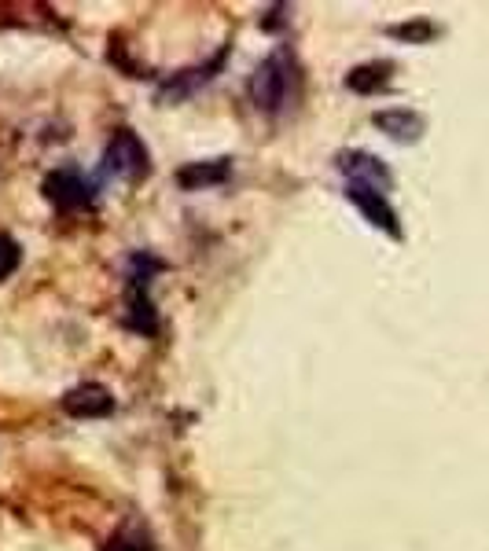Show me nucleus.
<instances>
[{"instance_id":"nucleus-1","label":"nucleus","mask_w":489,"mask_h":551,"mask_svg":"<svg viewBox=\"0 0 489 551\" xmlns=\"http://www.w3.org/2000/svg\"><path fill=\"white\" fill-rule=\"evenodd\" d=\"M291 70L295 63L284 56V52H276L262 63V67L254 70L251 78V100L258 111L265 114H276L280 107L287 103V92H291Z\"/></svg>"},{"instance_id":"nucleus-2","label":"nucleus","mask_w":489,"mask_h":551,"mask_svg":"<svg viewBox=\"0 0 489 551\" xmlns=\"http://www.w3.org/2000/svg\"><path fill=\"white\" fill-rule=\"evenodd\" d=\"M103 169L118 180H137L140 173H148V147H144V140L137 133H129V129L114 133L107 151H103Z\"/></svg>"},{"instance_id":"nucleus-3","label":"nucleus","mask_w":489,"mask_h":551,"mask_svg":"<svg viewBox=\"0 0 489 551\" xmlns=\"http://www.w3.org/2000/svg\"><path fill=\"white\" fill-rule=\"evenodd\" d=\"M335 166H339V173L350 180V184L372 188V192H379V195H387L390 184H394L390 169L383 166L376 155H368V151H342V155L335 158Z\"/></svg>"},{"instance_id":"nucleus-4","label":"nucleus","mask_w":489,"mask_h":551,"mask_svg":"<svg viewBox=\"0 0 489 551\" xmlns=\"http://www.w3.org/2000/svg\"><path fill=\"white\" fill-rule=\"evenodd\" d=\"M45 195L48 203H56L59 210H81V206L92 203V184L81 177L78 169H56V173H48L45 180Z\"/></svg>"},{"instance_id":"nucleus-5","label":"nucleus","mask_w":489,"mask_h":551,"mask_svg":"<svg viewBox=\"0 0 489 551\" xmlns=\"http://www.w3.org/2000/svg\"><path fill=\"white\" fill-rule=\"evenodd\" d=\"M63 412L74 419H103L114 412V397H111V390L100 383H81V386H74V390H67Z\"/></svg>"},{"instance_id":"nucleus-6","label":"nucleus","mask_w":489,"mask_h":551,"mask_svg":"<svg viewBox=\"0 0 489 551\" xmlns=\"http://www.w3.org/2000/svg\"><path fill=\"white\" fill-rule=\"evenodd\" d=\"M346 199H350L357 210H361L368 221L376 228H383V232H390V236L398 239L401 236V225H398V214H394V206L387 203V195L372 192V188H361V184H346Z\"/></svg>"},{"instance_id":"nucleus-7","label":"nucleus","mask_w":489,"mask_h":551,"mask_svg":"<svg viewBox=\"0 0 489 551\" xmlns=\"http://www.w3.org/2000/svg\"><path fill=\"white\" fill-rule=\"evenodd\" d=\"M232 177V162L228 158H214V162H192L177 173V184L184 192H203V188H217Z\"/></svg>"},{"instance_id":"nucleus-8","label":"nucleus","mask_w":489,"mask_h":551,"mask_svg":"<svg viewBox=\"0 0 489 551\" xmlns=\"http://www.w3.org/2000/svg\"><path fill=\"white\" fill-rule=\"evenodd\" d=\"M372 125H376L379 133H387L390 140H398V144H412V140H420L423 136V118L416 111H376L372 114Z\"/></svg>"},{"instance_id":"nucleus-9","label":"nucleus","mask_w":489,"mask_h":551,"mask_svg":"<svg viewBox=\"0 0 489 551\" xmlns=\"http://www.w3.org/2000/svg\"><path fill=\"white\" fill-rule=\"evenodd\" d=\"M390 74L394 67L390 63H361L346 74V89L361 92V96H372V92H383L390 85Z\"/></svg>"},{"instance_id":"nucleus-10","label":"nucleus","mask_w":489,"mask_h":551,"mask_svg":"<svg viewBox=\"0 0 489 551\" xmlns=\"http://www.w3.org/2000/svg\"><path fill=\"white\" fill-rule=\"evenodd\" d=\"M107 551H155L151 548V537L140 526H126L122 533H114Z\"/></svg>"},{"instance_id":"nucleus-11","label":"nucleus","mask_w":489,"mask_h":551,"mask_svg":"<svg viewBox=\"0 0 489 551\" xmlns=\"http://www.w3.org/2000/svg\"><path fill=\"white\" fill-rule=\"evenodd\" d=\"M19 261H23L19 243H15L12 236H4V232H0V280H8V276L19 269Z\"/></svg>"},{"instance_id":"nucleus-12","label":"nucleus","mask_w":489,"mask_h":551,"mask_svg":"<svg viewBox=\"0 0 489 551\" xmlns=\"http://www.w3.org/2000/svg\"><path fill=\"white\" fill-rule=\"evenodd\" d=\"M390 34L401 37V41H431L438 30H434V23H405V26H394Z\"/></svg>"}]
</instances>
